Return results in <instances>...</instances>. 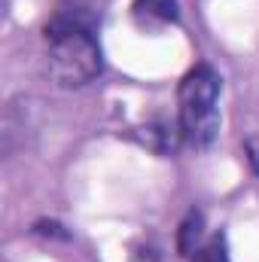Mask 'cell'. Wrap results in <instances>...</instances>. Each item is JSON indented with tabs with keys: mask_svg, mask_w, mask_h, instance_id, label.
<instances>
[{
	"mask_svg": "<svg viewBox=\"0 0 259 262\" xmlns=\"http://www.w3.org/2000/svg\"><path fill=\"white\" fill-rule=\"evenodd\" d=\"M46 43H49V58H46L49 76L61 89L89 85L104 67L98 37L82 12L58 9L46 25Z\"/></svg>",
	"mask_w": 259,
	"mask_h": 262,
	"instance_id": "obj_1",
	"label": "cell"
},
{
	"mask_svg": "<svg viewBox=\"0 0 259 262\" xmlns=\"http://www.w3.org/2000/svg\"><path fill=\"white\" fill-rule=\"evenodd\" d=\"M220 73L210 64H195L177 85V119L180 134L195 149L213 143L220 131Z\"/></svg>",
	"mask_w": 259,
	"mask_h": 262,
	"instance_id": "obj_2",
	"label": "cell"
},
{
	"mask_svg": "<svg viewBox=\"0 0 259 262\" xmlns=\"http://www.w3.org/2000/svg\"><path fill=\"white\" fill-rule=\"evenodd\" d=\"M134 18L143 25H174L180 21L177 0H134Z\"/></svg>",
	"mask_w": 259,
	"mask_h": 262,
	"instance_id": "obj_3",
	"label": "cell"
},
{
	"mask_svg": "<svg viewBox=\"0 0 259 262\" xmlns=\"http://www.w3.org/2000/svg\"><path fill=\"white\" fill-rule=\"evenodd\" d=\"M201 238H204V213L201 210H189L177 229V253L192 259L195 250L201 247Z\"/></svg>",
	"mask_w": 259,
	"mask_h": 262,
	"instance_id": "obj_4",
	"label": "cell"
},
{
	"mask_svg": "<svg viewBox=\"0 0 259 262\" xmlns=\"http://www.w3.org/2000/svg\"><path fill=\"white\" fill-rule=\"evenodd\" d=\"M177 137H183V134L180 131H168L165 125H146L143 134H140L143 146H149L153 152H171L177 146Z\"/></svg>",
	"mask_w": 259,
	"mask_h": 262,
	"instance_id": "obj_5",
	"label": "cell"
},
{
	"mask_svg": "<svg viewBox=\"0 0 259 262\" xmlns=\"http://www.w3.org/2000/svg\"><path fill=\"white\" fill-rule=\"evenodd\" d=\"M192 262H229V247H226V238L223 235H213L207 244H201L195 250Z\"/></svg>",
	"mask_w": 259,
	"mask_h": 262,
	"instance_id": "obj_6",
	"label": "cell"
},
{
	"mask_svg": "<svg viewBox=\"0 0 259 262\" xmlns=\"http://www.w3.org/2000/svg\"><path fill=\"white\" fill-rule=\"evenodd\" d=\"M34 232H37V235H52V238H70L64 232V226H61V223H52V220H40V223L34 226Z\"/></svg>",
	"mask_w": 259,
	"mask_h": 262,
	"instance_id": "obj_7",
	"label": "cell"
},
{
	"mask_svg": "<svg viewBox=\"0 0 259 262\" xmlns=\"http://www.w3.org/2000/svg\"><path fill=\"white\" fill-rule=\"evenodd\" d=\"M244 152H247V159H250V165H253V174H259V134H253V137L244 140Z\"/></svg>",
	"mask_w": 259,
	"mask_h": 262,
	"instance_id": "obj_8",
	"label": "cell"
}]
</instances>
